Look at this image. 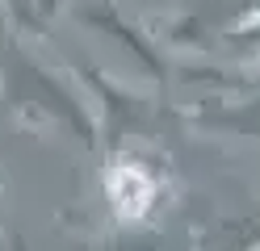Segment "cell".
<instances>
[{
	"instance_id": "1",
	"label": "cell",
	"mask_w": 260,
	"mask_h": 251,
	"mask_svg": "<svg viewBox=\"0 0 260 251\" xmlns=\"http://www.w3.org/2000/svg\"><path fill=\"white\" fill-rule=\"evenodd\" d=\"M109 193L118 201V213L139 218L147 209V201H151V180L139 172V163H118L109 172Z\"/></svg>"
}]
</instances>
